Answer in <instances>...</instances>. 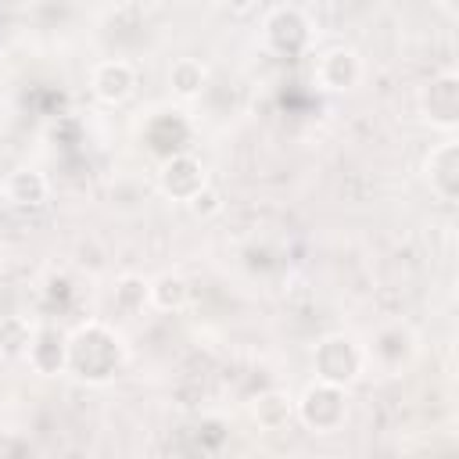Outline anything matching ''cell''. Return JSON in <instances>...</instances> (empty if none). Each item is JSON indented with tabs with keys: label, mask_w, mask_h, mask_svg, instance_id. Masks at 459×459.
I'll use <instances>...</instances> for the list:
<instances>
[{
	"label": "cell",
	"mask_w": 459,
	"mask_h": 459,
	"mask_svg": "<svg viewBox=\"0 0 459 459\" xmlns=\"http://www.w3.org/2000/svg\"><path fill=\"white\" fill-rule=\"evenodd\" d=\"M312 369L316 380L348 387L366 373V344L355 341L351 333H326L312 348Z\"/></svg>",
	"instance_id": "7a4b0ae2"
},
{
	"label": "cell",
	"mask_w": 459,
	"mask_h": 459,
	"mask_svg": "<svg viewBox=\"0 0 459 459\" xmlns=\"http://www.w3.org/2000/svg\"><path fill=\"white\" fill-rule=\"evenodd\" d=\"M251 416L262 430H283L290 420H294V398L280 387H269V391H258L255 402H251Z\"/></svg>",
	"instance_id": "5bb4252c"
},
{
	"label": "cell",
	"mask_w": 459,
	"mask_h": 459,
	"mask_svg": "<svg viewBox=\"0 0 459 459\" xmlns=\"http://www.w3.org/2000/svg\"><path fill=\"white\" fill-rule=\"evenodd\" d=\"M36 323L29 316H4L0 319V355L4 359H25Z\"/></svg>",
	"instance_id": "e0dca14e"
},
{
	"label": "cell",
	"mask_w": 459,
	"mask_h": 459,
	"mask_svg": "<svg viewBox=\"0 0 459 459\" xmlns=\"http://www.w3.org/2000/svg\"><path fill=\"white\" fill-rule=\"evenodd\" d=\"M190 298H194V290H190L186 276H179V273H161L151 280V308H158V312H183L190 305Z\"/></svg>",
	"instance_id": "2e32d148"
},
{
	"label": "cell",
	"mask_w": 459,
	"mask_h": 459,
	"mask_svg": "<svg viewBox=\"0 0 459 459\" xmlns=\"http://www.w3.org/2000/svg\"><path fill=\"white\" fill-rule=\"evenodd\" d=\"M169 86H172V93H176L179 100L201 97L204 86H208V65L197 61V57H176V61L169 65Z\"/></svg>",
	"instance_id": "9a60e30c"
},
{
	"label": "cell",
	"mask_w": 459,
	"mask_h": 459,
	"mask_svg": "<svg viewBox=\"0 0 459 459\" xmlns=\"http://www.w3.org/2000/svg\"><path fill=\"white\" fill-rule=\"evenodd\" d=\"M143 140L151 143V151H158L161 158L176 154V151H186L183 143L190 140V122L183 111H158L151 115V122L143 126Z\"/></svg>",
	"instance_id": "4fadbf2b"
},
{
	"label": "cell",
	"mask_w": 459,
	"mask_h": 459,
	"mask_svg": "<svg viewBox=\"0 0 459 459\" xmlns=\"http://www.w3.org/2000/svg\"><path fill=\"white\" fill-rule=\"evenodd\" d=\"M420 115L434 129H445V133L455 129L459 122V75L455 72H441L420 90Z\"/></svg>",
	"instance_id": "52a82bcc"
},
{
	"label": "cell",
	"mask_w": 459,
	"mask_h": 459,
	"mask_svg": "<svg viewBox=\"0 0 459 459\" xmlns=\"http://www.w3.org/2000/svg\"><path fill=\"white\" fill-rule=\"evenodd\" d=\"M366 68H362V57L351 50V47H330L319 54L316 61V82L330 93H348L362 82Z\"/></svg>",
	"instance_id": "30bf717a"
},
{
	"label": "cell",
	"mask_w": 459,
	"mask_h": 459,
	"mask_svg": "<svg viewBox=\"0 0 459 459\" xmlns=\"http://www.w3.org/2000/svg\"><path fill=\"white\" fill-rule=\"evenodd\" d=\"M126 366V341L115 326L90 319L68 333V373L86 384H104Z\"/></svg>",
	"instance_id": "6da1fadb"
},
{
	"label": "cell",
	"mask_w": 459,
	"mask_h": 459,
	"mask_svg": "<svg viewBox=\"0 0 459 459\" xmlns=\"http://www.w3.org/2000/svg\"><path fill=\"white\" fill-rule=\"evenodd\" d=\"M186 208H190V215H194V219H212V215H219V212H222V194L208 183V186H201V190L186 201Z\"/></svg>",
	"instance_id": "d6986e66"
},
{
	"label": "cell",
	"mask_w": 459,
	"mask_h": 459,
	"mask_svg": "<svg viewBox=\"0 0 459 459\" xmlns=\"http://www.w3.org/2000/svg\"><path fill=\"white\" fill-rule=\"evenodd\" d=\"M201 186H208V169H204V161L197 154L176 151V154L161 158V165H158V190L169 201L186 204Z\"/></svg>",
	"instance_id": "8992f818"
},
{
	"label": "cell",
	"mask_w": 459,
	"mask_h": 459,
	"mask_svg": "<svg viewBox=\"0 0 459 459\" xmlns=\"http://www.w3.org/2000/svg\"><path fill=\"white\" fill-rule=\"evenodd\" d=\"M136 86H140V75L126 57H108L90 72V93L108 108L126 104L136 93Z\"/></svg>",
	"instance_id": "ba28073f"
},
{
	"label": "cell",
	"mask_w": 459,
	"mask_h": 459,
	"mask_svg": "<svg viewBox=\"0 0 459 459\" xmlns=\"http://www.w3.org/2000/svg\"><path fill=\"white\" fill-rule=\"evenodd\" d=\"M294 416L312 430V434H333L348 420V387L316 380L294 398Z\"/></svg>",
	"instance_id": "3957f363"
},
{
	"label": "cell",
	"mask_w": 459,
	"mask_h": 459,
	"mask_svg": "<svg viewBox=\"0 0 459 459\" xmlns=\"http://www.w3.org/2000/svg\"><path fill=\"white\" fill-rule=\"evenodd\" d=\"M0 201H4V176H0Z\"/></svg>",
	"instance_id": "44dd1931"
},
{
	"label": "cell",
	"mask_w": 459,
	"mask_h": 459,
	"mask_svg": "<svg viewBox=\"0 0 459 459\" xmlns=\"http://www.w3.org/2000/svg\"><path fill=\"white\" fill-rule=\"evenodd\" d=\"M423 176L441 201H455V194H459V143H455V136H445L441 143H434L427 151Z\"/></svg>",
	"instance_id": "8fae6325"
},
{
	"label": "cell",
	"mask_w": 459,
	"mask_h": 459,
	"mask_svg": "<svg viewBox=\"0 0 459 459\" xmlns=\"http://www.w3.org/2000/svg\"><path fill=\"white\" fill-rule=\"evenodd\" d=\"M420 351V337L409 323L394 319V323H384L369 344H366V366H377L384 373H402Z\"/></svg>",
	"instance_id": "5b68a950"
},
{
	"label": "cell",
	"mask_w": 459,
	"mask_h": 459,
	"mask_svg": "<svg viewBox=\"0 0 459 459\" xmlns=\"http://www.w3.org/2000/svg\"><path fill=\"white\" fill-rule=\"evenodd\" d=\"M226 11H233V14H247V11H255L258 7V0H219Z\"/></svg>",
	"instance_id": "ffe728a7"
},
{
	"label": "cell",
	"mask_w": 459,
	"mask_h": 459,
	"mask_svg": "<svg viewBox=\"0 0 459 459\" xmlns=\"http://www.w3.org/2000/svg\"><path fill=\"white\" fill-rule=\"evenodd\" d=\"M262 39H265V47H269L273 54H280V57H298V54H305L308 43H312V22L305 18L301 7L280 4V7H273V11L265 14V22H262Z\"/></svg>",
	"instance_id": "277c9868"
},
{
	"label": "cell",
	"mask_w": 459,
	"mask_h": 459,
	"mask_svg": "<svg viewBox=\"0 0 459 459\" xmlns=\"http://www.w3.org/2000/svg\"><path fill=\"white\" fill-rule=\"evenodd\" d=\"M25 362L32 366V373L39 377H57L68 373V333L54 323H36Z\"/></svg>",
	"instance_id": "9c48e42d"
},
{
	"label": "cell",
	"mask_w": 459,
	"mask_h": 459,
	"mask_svg": "<svg viewBox=\"0 0 459 459\" xmlns=\"http://www.w3.org/2000/svg\"><path fill=\"white\" fill-rule=\"evenodd\" d=\"M445 7H448V14H452V0H445Z\"/></svg>",
	"instance_id": "7402d4cb"
},
{
	"label": "cell",
	"mask_w": 459,
	"mask_h": 459,
	"mask_svg": "<svg viewBox=\"0 0 459 459\" xmlns=\"http://www.w3.org/2000/svg\"><path fill=\"white\" fill-rule=\"evenodd\" d=\"M151 305V280L136 276V273H126L115 280V308L126 312V316H136Z\"/></svg>",
	"instance_id": "ac0fdd59"
},
{
	"label": "cell",
	"mask_w": 459,
	"mask_h": 459,
	"mask_svg": "<svg viewBox=\"0 0 459 459\" xmlns=\"http://www.w3.org/2000/svg\"><path fill=\"white\" fill-rule=\"evenodd\" d=\"M154 4H169V0H154Z\"/></svg>",
	"instance_id": "603a6c76"
},
{
	"label": "cell",
	"mask_w": 459,
	"mask_h": 459,
	"mask_svg": "<svg viewBox=\"0 0 459 459\" xmlns=\"http://www.w3.org/2000/svg\"><path fill=\"white\" fill-rule=\"evenodd\" d=\"M4 201L14 208H43L50 201V179L32 165L11 169L4 176Z\"/></svg>",
	"instance_id": "7c38bea8"
}]
</instances>
